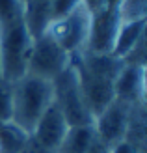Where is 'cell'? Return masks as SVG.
Segmentation results:
<instances>
[{"instance_id":"obj_18","label":"cell","mask_w":147,"mask_h":153,"mask_svg":"<svg viewBox=\"0 0 147 153\" xmlns=\"http://www.w3.org/2000/svg\"><path fill=\"white\" fill-rule=\"evenodd\" d=\"M82 0H52V21L69 15Z\"/></svg>"},{"instance_id":"obj_14","label":"cell","mask_w":147,"mask_h":153,"mask_svg":"<svg viewBox=\"0 0 147 153\" xmlns=\"http://www.w3.org/2000/svg\"><path fill=\"white\" fill-rule=\"evenodd\" d=\"M30 134L22 131L13 121L0 123V149L2 153H22L28 144Z\"/></svg>"},{"instance_id":"obj_15","label":"cell","mask_w":147,"mask_h":153,"mask_svg":"<svg viewBox=\"0 0 147 153\" xmlns=\"http://www.w3.org/2000/svg\"><path fill=\"white\" fill-rule=\"evenodd\" d=\"M117 10H119L121 22L145 19V15H147V0H119Z\"/></svg>"},{"instance_id":"obj_3","label":"cell","mask_w":147,"mask_h":153,"mask_svg":"<svg viewBox=\"0 0 147 153\" xmlns=\"http://www.w3.org/2000/svg\"><path fill=\"white\" fill-rule=\"evenodd\" d=\"M52 101L64 114L69 127L93 125V116L84 101L78 76L73 65H69L64 73H60L52 80Z\"/></svg>"},{"instance_id":"obj_8","label":"cell","mask_w":147,"mask_h":153,"mask_svg":"<svg viewBox=\"0 0 147 153\" xmlns=\"http://www.w3.org/2000/svg\"><path fill=\"white\" fill-rule=\"evenodd\" d=\"M67 131H69V125L64 118V114L60 112L56 103L52 101L49 105V108L37 120V123L34 125L30 138L47 153H58Z\"/></svg>"},{"instance_id":"obj_21","label":"cell","mask_w":147,"mask_h":153,"mask_svg":"<svg viewBox=\"0 0 147 153\" xmlns=\"http://www.w3.org/2000/svg\"><path fill=\"white\" fill-rule=\"evenodd\" d=\"M22 2H26V0H22Z\"/></svg>"},{"instance_id":"obj_20","label":"cell","mask_w":147,"mask_h":153,"mask_svg":"<svg viewBox=\"0 0 147 153\" xmlns=\"http://www.w3.org/2000/svg\"><path fill=\"white\" fill-rule=\"evenodd\" d=\"M82 4L88 7V11L93 15L100 10H104V7L108 6V0H82Z\"/></svg>"},{"instance_id":"obj_10","label":"cell","mask_w":147,"mask_h":153,"mask_svg":"<svg viewBox=\"0 0 147 153\" xmlns=\"http://www.w3.org/2000/svg\"><path fill=\"white\" fill-rule=\"evenodd\" d=\"M114 95L130 106L145 105V65H123L114 80Z\"/></svg>"},{"instance_id":"obj_12","label":"cell","mask_w":147,"mask_h":153,"mask_svg":"<svg viewBox=\"0 0 147 153\" xmlns=\"http://www.w3.org/2000/svg\"><path fill=\"white\" fill-rule=\"evenodd\" d=\"M145 22L147 19H138V21H125L117 28V36L114 41L112 56L125 60L132 49L145 37Z\"/></svg>"},{"instance_id":"obj_13","label":"cell","mask_w":147,"mask_h":153,"mask_svg":"<svg viewBox=\"0 0 147 153\" xmlns=\"http://www.w3.org/2000/svg\"><path fill=\"white\" fill-rule=\"evenodd\" d=\"M95 140H97V134L93 125L69 127L58 153H88L91 146L95 144Z\"/></svg>"},{"instance_id":"obj_7","label":"cell","mask_w":147,"mask_h":153,"mask_svg":"<svg viewBox=\"0 0 147 153\" xmlns=\"http://www.w3.org/2000/svg\"><path fill=\"white\" fill-rule=\"evenodd\" d=\"M129 116H130V105L119 101V99H114L93 121V129H95L97 138L106 148L125 140Z\"/></svg>"},{"instance_id":"obj_11","label":"cell","mask_w":147,"mask_h":153,"mask_svg":"<svg viewBox=\"0 0 147 153\" xmlns=\"http://www.w3.org/2000/svg\"><path fill=\"white\" fill-rule=\"evenodd\" d=\"M22 21L32 39L43 36L52 21V0H26L22 6Z\"/></svg>"},{"instance_id":"obj_1","label":"cell","mask_w":147,"mask_h":153,"mask_svg":"<svg viewBox=\"0 0 147 153\" xmlns=\"http://www.w3.org/2000/svg\"><path fill=\"white\" fill-rule=\"evenodd\" d=\"M52 103V82L24 75L11 84V121L28 134Z\"/></svg>"},{"instance_id":"obj_9","label":"cell","mask_w":147,"mask_h":153,"mask_svg":"<svg viewBox=\"0 0 147 153\" xmlns=\"http://www.w3.org/2000/svg\"><path fill=\"white\" fill-rule=\"evenodd\" d=\"M71 65L76 71L84 101H86L91 116H93V121H95V118L115 99V95H114V82L106 80V79H100V76H97L93 73H89L88 69H84L75 58H71Z\"/></svg>"},{"instance_id":"obj_17","label":"cell","mask_w":147,"mask_h":153,"mask_svg":"<svg viewBox=\"0 0 147 153\" xmlns=\"http://www.w3.org/2000/svg\"><path fill=\"white\" fill-rule=\"evenodd\" d=\"M11 121V84L0 80V123Z\"/></svg>"},{"instance_id":"obj_2","label":"cell","mask_w":147,"mask_h":153,"mask_svg":"<svg viewBox=\"0 0 147 153\" xmlns=\"http://www.w3.org/2000/svg\"><path fill=\"white\" fill-rule=\"evenodd\" d=\"M32 41L22 19L0 25V67L4 82L13 84L26 75Z\"/></svg>"},{"instance_id":"obj_16","label":"cell","mask_w":147,"mask_h":153,"mask_svg":"<svg viewBox=\"0 0 147 153\" xmlns=\"http://www.w3.org/2000/svg\"><path fill=\"white\" fill-rule=\"evenodd\" d=\"M22 0H0V25L22 19Z\"/></svg>"},{"instance_id":"obj_6","label":"cell","mask_w":147,"mask_h":153,"mask_svg":"<svg viewBox=\"0 0 147 153\" xmlns=\"http://www.w3.org/2000/svg\"><path fill=\"white\" fill-rule=\"evenodd\" d=\"M121 25L117 6H106L104 10L91 15V26L86 51L97 54H112L114 41Z\"/></svg>"},{"instance_id":"obj_4","label":"cell","mask_w":147,"mask_h":153,"mask_svg":"<svg viewBox=\"0 0 147 153\" xmlns=\"http://www.w3.org/2000/svg\"><path fill=\"white\" fill-rule=\"evenodd\" d=\"M89 26H91V13L80 2L69 15L50 21L45 34H49L67 54L75 56V54H80L82 51H86Z\"/></svg>"},{"instance_id":"obj_22","label":"cell","mask_w":147,"mask_h":153,"mask_svg":"<svg viewBox=\"0 0 147 153\" xmlns=\"http://www.w3.org/2000/svg\"><path fill=\"white\" fill-rule=\"evenodd\" d=\"M0 153H2V149H0Z\"/></svg>"},{"instance_id":"obj_5","label":"cell","mask_w":147,"mask_h":153,"mask_svg":"<svg viewBox=\"0 0 147 153\" xmlns=\"http://www.w3.org/2000/svg\"><path fill=\"white\" fill-rule=\"evenodd\" d=\"M69 65H71V54H67L49 34H43L32 41L28 65H26L28 75L52 82Z\"/></svg>"},{"instance_id":"obj_19","label":"cell","mask_w":147,"mask_h":153,"mask_svg":"<svg viewBox=\"0 0 147 153\" xmlns=\"http://www.w3.org/2000/svg\"><path fill=\"white\" fill-rule=\"evenodd\" d=\"M108 153H145V151L136 148L134 144H130L127 140H121V142H117V144H114V146L108 148Z\"/></svg>"}]
</instances>
